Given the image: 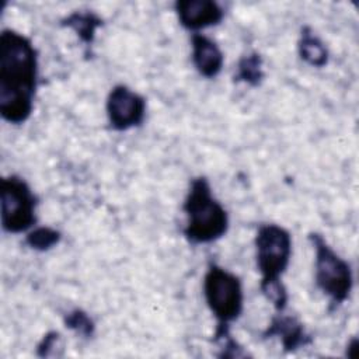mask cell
<instances>
[{
  "label": "cell",
  "mask_w": 359,
  "mask_h": 359,
  "mask_svg": "<svg viewBox=\"0 0 359 359\" xmlns=\"http://www.w3.org/2000/svg\"><path fill=\"white\" fill-rule=\"evenodd\" d=\"M38 87V52L24 34L6 28L0 34V115L13 125L27 122Z\"/></svg>",
  "instance_id": "cell-1"
},
{
  "label": "cell",
  "mask_w": 359,
  "mask_h": 359,
  "mask_svg": "<svg viewBox=\"0 0 359 359\" xmlns=\"http://www.w3.org/2000/svg\"><path fill=\"white\" fill-rule=\"evenodd\" d=\"M182 210L187 216L182 233L191 244L217 241L229 230L227 210L215 198L209 180L203 175L191 180Z\"/></svg>",
  "instance_id": "cell-2"
},
{
  "label": "cell",
  "mask_w": 359,
  "mask_h": 359,
  "mask_svg": "<svg viewBox=\"0 0 359 359\" xmlns=\"http://www.w3.org/2000/svg\"><path fill=\"white\" fill-rule=\"evenodd\" d=\"M309 240L314 248V280L317 287L330 299L331 309L345 303L353 287L351 265L341 258L317 231L309 233Z\"/></svg>",
  "instance_id": "cell-3"
},
{
  "label": "cell",
  "mask_w": 359,
  "mask_h": 359,
  "mask_svg": "<svg viewBox=\"0 0 359 359\" xmlns=\"http://www.w3.org/2000/svg\"><path fill=\"white\" fill-rule=\"evenodd\" d=\"M203 294L216 324L230 325L241 316L244 309L243 285L233 272L217 264H209L203 276Z\"/></svg>",
  "instance_id": "cell-4"
},
{
  "label": "cell",
  "mask_w": 359,
  "mask_h": 359,
  "mask_svg": "<svg viewBox=\"0 0 359 359\" xmlns=\"http://www.w3.org/2000/svg\"><path fill=\"white\" fill-rule=\"evenodd\" d=\"M0 205V220L6 233H24L36 224L38 198L24 178L15 174L1 178Z\"/></svg>",
  "instance_id": "cell-5"
},
{
  "label": "cell",
  "mask_w": 359,
  "mask_h": 359,
  "mask_svg": "<svg viewBox=\"0 0 359 359\" xmlns=\"http://www.w3.org/2000/svg\"><path fill=\"white\" fill-rule=\"evenodd\" d=\"M255 261L261 273V282L280 280L292 258V236L275 223L261 224L257 230Z\"/></svg>",
  "instance_id": "cell-6"
},
{
  "label": "cell",
  "mask_w": 359,
  "mask_h": 359,
  "mask_svg": "<svg viewBox=\"0 0 359 359\" xmlns=\"http://www.w3.org/2000/svg\"><path fill=\"white\" fill-rule=\"evenodd\" d=\"M107 116L112 129L125 132L140 126L146 116V100L125 84H116L107 97Z\"/></svg>",
  "instance_id": "cell-7"
},
{
  "label": "cell",
  "mask_w": 359,
  "mask_h": 359,
  "mask_svg": "<svg viewBox=\"0 0 359 359\" xmlns=\"http://www.w3.org/2000/svg\"><path fill=\"white\" fill-rule=\"evenodd\" d=\"M262 338H279L285 352H296L300 348L311 345L314 341L304 324L296 316L285 314L283 311H276L271 317L269 324L262 331Z\"/></svg>",
  "instance_id": "cell-8"
},
{
  "label": "cell",
  "mask_w": 359,
  "mask_h": 359,
  "mask_svg": "<svg viewBox=\"0 0 359 359\" xmlns=\"http://www.w3.org/2000/svg\"><path fill=\"white\" fill-rule=\"evenodd\" d=\"M174 10L178 22L188 31L198 32L222 22L224 11L213 0H177Z\"/></svg>",
  "instance_id": "cell-9"
},
{
  "label": "cell",
  "mask_w": 359,
  "mask_h": 359,
  "mask_svg": "<svg viewBox=\"0 0 359 359\" xmlns=\"http://www.w3.org/2000/svg\"><path fill=\"white\" fill-rule=\"evenodd\" d=\"M191 43L192 63L196 72L206 79H215L224 65V55L222 49L215 41L199 32L192 34Z\"/></svg>",
  "instance_id": "cell-10"
},
{
  "label": "cell",
  "mask_w": 359,
  "mask_h": 359,
  "mask_svg": "<svg viewBox=\"0 0 359 359\" xmlns=\"http://www.w3.org/2000/svg\"><path fill=\"white\" fill-rule=\"evenodd\" d=\"M60 25L70 28L79 36V39L87 48H90L95 41L97 29L104 25V20L94 11L77 10L62 18Z\"/></svg>",
  "instance_id": "cell-11"
},
{
  "label": "cell",
  "mask_w": 359,
  "mask_h": 359,
  "mask_svg": "<svg viewBox=\"0 0 359 359\" xmlns=\"http://www.w3.org/2000/svg\"><path fill=\"white\" fill-rule=\"evenodd\" d=\"M297 50L302 60H304L307 65L313 67L321 69L328 63L330 53L327 46L309 25H304L300 29Z\"/></svg>",
  "instance_id": "cell-12"
},
{
  "label": "cell",
  "mask_w": 359,
  "mask_h": 359,
  "mask_svg": "<svg viewBox=\"0 0 359 359\" xmlns=\"http://www.w3.org/2000/svg\"><path fill=\"white\" fill-rule=\"evenodd\" d=\"M234 83H245L250 87H258L265 79L264 59L258 52H250L240 57L237 63V72L234 74Z\"/></svg>",
  "instance_id": "cell-13"
},
{
  "label": "cell",
  "mask_w": 359,
  "mask_h": 359,
  "mask_svg": "<svg viewBox=\"0 0 359 359\" xmlns=\"http://www.w3.org/2000/svg\"><path fill=\"white\" fill-rule=\"evenodd\" d=\"M212 341L219 348V352L216 353L217 358H247V356H250V353L238 344V341L233 338V335L230 332V325L216 324Z\"/></svg>",
  "instance_id": "cell-14"
},
{
  "label": "cell",
  "mask_w": 359,
  "mask_h": 359,
  "mask_svg": "<svg viewBox=\"0 0 359 359\" xmlns=\"http://www.w3.org/2000/svg\"><path fill=\"white\" fill-rule=\"evenodd\" d=\"M62 240V233L49 226L34 227L25 236V245L34 251L45 252L56 247Z\"/></svg>",
  "instance_id": "cell-15"
},
{
  "label": "cell",
  "mask_w": 359,
  "mask_h": 359,
  "mask_svg": "<svg viewBox=\"0 0 359 359\" xmlns=\"http://www.w3.org/2000/svg\"><path fill=\"white\" fill-rule=\"evenodd\" d=\"M63 324L66 328L87 339L95 334V323L83 309H73L72 311L66 313L63 317Z\"/></svg>",
  "instance_id": "cell-16"
},
{
  "label": "cell",
  "mask_w": 359,
  "mask_h": 359,
  "mask_svg": "<svg viewBox=\"0 0 359 359\" xmlns=\"http://www.w3.org/2000/svg\"><path fill=\"white\" fill-rule=\"evenodd\" d=\"M259 290L273 304L276 311H285L289 302V294L282 279L259 283Z\"/></svg>",
  "instance_id": "cell-17"
},
{
  "label": "cell",
  "mask_w": 359,
  "mask_h": 359,
  "mask_svg": "<svg viewBox=\"0 0 359 359\" xmlns=\"http://www.w3.org/2000/svg\"><path fill=\"white\" fill-rule=\"evenodd\" d=\"M63 352V341L59 331H48L38 342L35 355L38 358H55Z\"/></svg>",
  "instance_id": "cell-18"
},
{
  "label": "cell",
  "mask_w": 359,
  "mask_h": 359,
  "mask_svg": "<svg viewBox=\"0 0 359 359\" xmlns=\"http://www.w3.org/2000/svg\"><path fill=\"white\" fill-rule=\"evenodd\" d=\"M358 345H359L358 338H356V337H353V338L348 342V345H346V352H345V355H346L348 358H353V356H355V351H356Z\"/></svg>",
  "instance_id": "cell-19"
}]
</instances>
